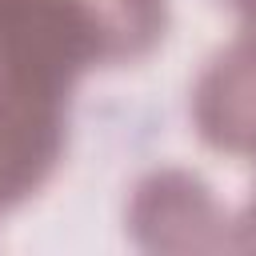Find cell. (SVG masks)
I'll use <instances>...</instances> for the list:
<instances>
[{
    "label": "cell",
    "instance_id": "obj_1",
    "mask_svg": "<svg viewBox=\"0 0 256 256\" xmlns=\"http://www.w3.org/2000/svg\"><path fill=\"white\" fill-rule=\"evenodd\" d=\"M60 96L64 92L0 72V204L28 196L56 164L64 140Z\"/></svg>",
    "mask_w": 256,
    "mask_h": 256
},
{
    "label": "cell",
    "instance_id": "obj_2",
    "mask_svg": "<svg viewBox=\"0 0 256 256\" xmlns=\"http://www.w3.org/2000/svg\"><path fill=\"white\" fill-rule=\"evenodd\" d=\"M196 120L220 148H256V32L208 68L196 92Z\"/></svg>",
    "mask_w": 256,
    "mask_h": 256
},
{
    "label": "cell",
    "instance_id": "obj_3",
    "mask_svg": "<svg viewBox=\"0 0 256 256\" xmlns=\"http://www.w3.org/2000/svg\"><path fill=\"white\" fill-rule=\"evenodd\" d=\"M212 200L204 192V184L180 176V172H164L152 176L148 184H140L136 208H132V224L148 244H172V232H184L180 244H200L196 224H212Z\"/></svg>",
    "mask_w": 256,
    "mask_h": 256
},
{
    "label": "cell",
    "instance_id": "obj_4",
    "mask_svg": "<svg viewBox=\"0 0 256 256\" xmlns=\"http://www.w3.org/2000/svg\"><path fill=\"white\" fill-rule=\"evenodd\" d=\"M16 4H20V0H0V20H4V16H8V12L16 8Z\"/></svg>",
    "mask_w": 256,
    "mask_h": 256
},
{
    "label": "cell",
    "instance_id": "obj_5",
    "mask_svg": "<svg viewBox=\"0 0 256 256\" xmlns=\"http://www.w3.org/2000/svg\"><path fill=\"white\" fill-rule=\"evenodd\" d=\"M232 4H240V8H248V12L256 16V0H232Z\"/></svg>",
    "mask_w": 256,
    "mask_h": 256
},
{
    "label": "cell",
    "instance_id": "obj_6",
    "mask_svg": "<svg viewBox=\"0 0 256 256\" xmlns=\"http://www.w3.org/2000/svg\"><path fill=\"white\" fill-rule=\"evenodd\" d=\"M252 216H256V212H252Z\"/></svg>",
    "mask_w": 256,
    "mask_h": 256
}]
</instances>
